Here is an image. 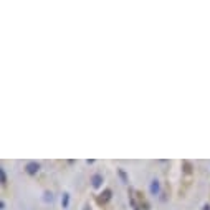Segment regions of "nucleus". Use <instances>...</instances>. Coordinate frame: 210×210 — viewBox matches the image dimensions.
I'll list each match as a JSON object with an SVG mask.
<instances>
[{"instance_id": "obj_13", "label": "nucleus", "mask_w": 210, "mask_h": 210, "mask_svg": "<svg viewBox=\"0 0 210 210\" xmlns=\"http://www.w3.org/2000/svg\"><path fill=\"white\" fill-rule=\"evenodd\" d=\"M84 210H91V207H90V205L86 204V205H84Z\"/></svg>"}, {"instance_id": "obj_10", "label": "nucleus", "mask_w": 210, "mask_h": 210, "mask_svg": "<svg viewBox=\"0 0 210 210\" xmlns=\"http://www.w3.org/2000/svg\"><path fill=\"white\" fill-rule=\"evenodd\" d=\"M0 175H2V185H5L7 184V172H5V169H0Z\"/></svg>"}, {"instance_id": "obj_7", "label": "nucleus", "mask_w": 210, "mask_h": 210, "mask_svg": "<svg viewBox=\"0 0 210 210\" xmlns=\"http://www.w3.org/2000/svg\"><path fill=\"white\" fill-rule=\"evenodd\" d=\"M118 175L121 177V180H123L124 184H129V177H127V174H126V171H124L123 167L118 169Z\"/></svg>"}, {"instance_id": "obj_9", "label": "nucleus", "mask_w": 210, "mask_h": 210, "mask_svg": "<svg viewBox=\"0 0 210 210\" xmlns=\"http://www.w3.org/2000/svg\"><path fill=\"white\" fill-rule=\"evenodd\" d=\"M43 200L46 202V204H51V202L55 200V197H53V192H50V190H46L45 193H43Z\"/></svg>"}, {"instance_id": "obj_8", "label": "nucleus", "mask_w": 210, "mask_h": 210, "mask_svg": "<svg viewBox=\"0 0 210 210\" xmlns=\"http://www.w3.org/2000/svg\"><path fill=\"white\" fill-rule=\"evenodd\" d=\"M70 205V193L68 192H63V197H61V207L63 208H68Z\"/></svg>"}, {"instance_id": "obj_4", "label": "nucleus", "mask_w": 210, "mask_h": 210, "mask_svg": "<svg viewBox=\"0 0 210 210\" xmlns=\"http://www.w3.org/2000/svg\"><path fill=\"white\" fill-rule=\"evenodd\" d=\"M149 192H151V195H160V182L157 179H152L151 180V185H149Z\"/></svg>"}, {"instance_id": "obj_6", "label": "nucleus", "mask_w": 210, "mask_h": 210, "mask_svg": "<svg viewBox=\"0 0 210 210\" xmlns=\"http://www.w3.org/2000/svg\"><path fill=\"white\" fill-rule=\"evenodd\" d=\"M129 202H131V207L134 210H141L139 204H137V200H136V192L134 190H129Z\"/></svg>"}, {"instance_id": "obj_5", "label": "nucleus", "mask_w": 210, "mask_h": 210, "mask_svg": "<svg viewBox=\"0 0 210 210\" xmlns=\"http://www.w3.org/2000/svg\"><path fill=\"white\" fill-rule=\"evenodd\" d=\"M193 172V165L190 160H182V174H185V175H192Z\"/></svg>"}, {"instance_id": "obj_2", "label": "nucleus", "mask_w": 210, "mask_h": 210, "mask_svg": "<svg viewBox=\"0 0 210 210\" xmlns=\"http://www.w3.org/2000/svg\"><path fill=\"white\" fill-rule=\"evenodd\" d=\"M40 171V164L37 162V160H31V162H28L25 165V172L28 174V175H37Z\"/></svg>"}, {"instance_id": "obj_12", "label": "nucleus", "mask_w": 210, "mask_h": 210, "mask_svg": "<svg viewBox=\"0 0 210 210\" xmlns=\"http://www.w3.org/2000/svg\"><path fill=\"white\" fill-rule=\"evenodd\" d=\"M202 210H210V205H208V204H205L204 207H202Z\"/></svg>"}, {"instance_id": "obj_3", "label": "nucleus", "mask_w": 210, "mask_h": 210, "mask_svg": "<svg viewBox=\"0 0 210 210\" xmlns=\"http://www.w3.org/2000/svg\"><path fill=\"white\" fill-rule=\"evenodd\" d=\"M103 182H104V177L101 174H93L91 175V187L93 189H101L103 187Z\"/></svg>"}, {"instance_id": "obj_11", "label": "nucleus", "mask_w": 210, "mask_h": 210, "mask_svg": "<svg viewBox=\"0 0 210 210\" xmlns=\"http://www.w3.org/2000/svg\"><path fill=\"white\" fill-rule=\"evenodd\" d=\"M0 210H5V202H3V200L0 202Z\"/></svg>"}, {"instance_id": "obj_1", "label": "nucleus", "mask_w": 210, "mask_h": 210, "mask_svg": "<svg viewBox=\"0 0 210 210\" xmlns=\"http://www.w3.org/2000/svg\"><path fill=\"white\" fill-rule=\"evenodd\" d=\"M111 197H112L111 189H104V190L101 192L98 197H96V202H98V205H106L108 202L111 200Z\"/></svg>"}]
</instances>
